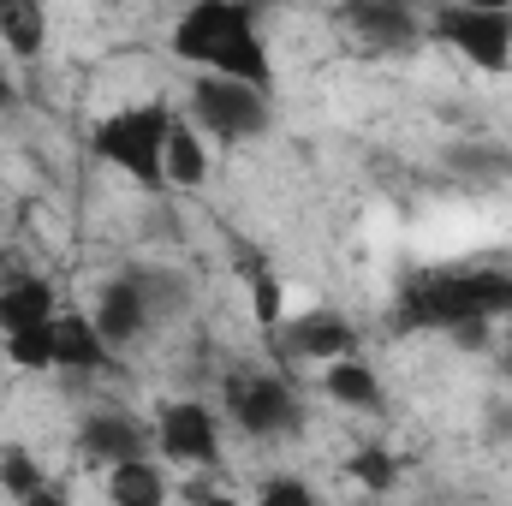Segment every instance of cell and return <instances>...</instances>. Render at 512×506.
<instances>
[{
	"mask_svg": "<svg viewBox=\"0 0 512 506\" xmlns=\"http://www.w3.org/2000/svg\"><path fill=\"white\" fill-rule=\"evenodd\" d=\"M155 441H161L167 459H179V465H191V471L221 465V417H215L203 399H173V405H161Z\"/></svg>",
	"mask_w": 512,
	"mask_h": 506,
	"instance_id": "7",
	"label": "cell"
},
{
	"mask_svg": "<svg viewBox=\"0 0 512 506\" xmlns=\"http://www.w3.org/2000/svg\"><path fill=\"white\" fill-rule=\"evenodd\" d=\"M167 131H173V108L167 102H137V108H114L102 126L90 131V149L120 167L131 185L161 191L167 185Z\"/></svg>",
	"mask_w": 512,
	"mask_h": 506,
	"instance_id": "3",
	"label": "cell"
},
{
	"mask_svg": "<svg viewBox=\"0 0 512 506\" xmlns=\"http://www.w3.org/2000/svg\"><path fill=\"white\" fill-rule=\"evenodd\" d=\"M256 501H268V506H310V501H316V489H310L304 477H274V483H262V489H256Z\"/></svg>",
	"mask_w": 512,
	"mask_h": 506,
	"instance_id": "20",
	"label": "cell"
},
{
	"mask_svg": "<svg viewBox=\"0 0 512 506\" xmlns=\"http://www.w3.org/2000/svg\"><path fill=\"white\" fill-rule=\"evenodd\" d=\"M209 179V155H203V137L197 126H179L167 131V185H203Z\"/></svg>",
	"mask_w": 512,
	"mask_h": 506,
	"instance_id": "17",
	"label": "cell"
},
{
	"mask_svg": "<svg viewBox=\"0 0 512 506\" xmlns=\"http://www.w3.org/2000/svg\"><path fill=\"white\" fill-rule=\"evenodd\" d=\"M6 352L18 370H54V316L36 322V328H12L6 334Z\"/></svg>",
	"mask_w": 512,
	"mask_h": 506,
	"instance_id": "19",
	"label": "cell"
},
{
	"mask_svg": "<svg viewBox=\"0 0 512 506\" xmlns=\"http://www.w3.org/2000/svg\"><path fill=\"white\" fill-rule=\"evenodd\" d=\"M173 54L197 72H227L245 84H274V60L268 42L256 30L251 0H197L179 24H173Z\"/></svg>",
	"mask_w": 512,
	"mask_h": 506,
	"instance_id": "2",
	"label": "cell"
},
{
	"mask_svg": "<svg viewBox=\"0 0 512 506\" xmlns=\"http://www.w3.org/2000/svg\"><path fill=\"white\" fill-rule=\"evenodd\" d=\"M453 6H507V0H453Z\"/></svg>",
	"mask_w": 512,
	"mask_h": 506,
	"instance_id": "24",
	"label": "cell"
},
{
	"mask_svg": "<svg viewBox=\"0 0 512 506\" xmlns=\"http://www.w3.org/2000/svg\"><path fill=\"white\" fill-rule=\"evenodd\" d=\"M108 495L120 506H161L167 501V477L149 465V453L143 459H120V465H108Z\"/></svg>",
	"mask_w": 512,
	"mask_h": 506,
	"instance_id": "16",
	"label": "cell"
},
{
	"mask_svg": "<svg viewBox=\"0 0 512 506\" xmlns=\"http://www.w3.org/2000/svg\"><path fill=\"white\" fill-rule=\"evenodd\" d=\"M322 387H328V399L346 405V411H376V405H382V381H376V370H370L364 358H352V352L328 364Z\"/></svg>",
	"mask_w": 512,
	"mask_h": 506,
	"instance_id": "15",
	"label": "cell"
},
{
	"mask_svg": "<svg viewBox=\"0 0 512 506\" xmlns=\"http://www.w3.org/2000/svg\"><path fill=\"white\" fill-rule=\"evenodd\" d=\"M245 274H251V298H256V316H262V322L274 328V322H280V292H274V280H268V268H262V262H251Z\"/></svg>",
	"mask_w": 512,
	"mask_h": 506,
	"instance_id": "21",
	"label": "cell"
},
{
	"mask_svg": "<svg viewBox=\"0 0 512 506\" xmlns=\"http://www.w3.org/2000/svg\"><path fill=\"white\" fill-rule=\"evenodd\" d=\"M108 358H114V346L96 334L90 316H54V364L60 370L96 376V370H108Z\"/></svg>",
	"mask_w": 512,
	"mask_h": 506,
	"instance_id": "12",
	"label": "cell"
},
{
	"mask_svg": "<svg viewBox=\"0 0 512 506\" xmlns=\"http://www.w3.org/2000/svg\"><path fill=\"white\" fill-rule=\"evenodd\" d=\"M48 316H60V310H54V286L12 268V274L0 280V328L12 334V328H36V322H48Z\"/></svg>",
	"mask_w": 512,
	"mask_h": 506,
	"instance_id": "13",
	"label": "cell"
},
{
	"mask_svg": "<svg viewBox=\"0 0 512 506\" xmlns=\"http://www.w3.org/2000/svg\"><path fill=\"white\" fill-rule=\"evenodd\" d=\"M352 477L370 483V489H387V483H393V459H387L382 447H364V453L352 459Z\"/></svg>",
	"mask_w": 512,
	"mask_h": 506,
	"instance_id": "22",
	"label": "cell"
},
{
	"mask_svg": "<svg viewBox=\"0 0 512 506\" xmlns=\"http://www.w3.org/2000/svg\"><path fill=\"white\" fill-rule=\"evenodd\" d=\"M227 417L256 435V441H274V435H298L304 429V399L268 370H245V376L227 381Z\"/></svg>",
	"mask_w": 512,
	"mask_h": 506,
	"instance_id": "5",
	"label": "cell"
},
{
	"mask_svg": "<svg viewBox=\"0 0 512 506\" xmlns=\"http://www.w3.org/2000/svg\"><path fill=\"white\" fill-rule=\"evenodd\" d=\"M274 120L268 108V90L262 84H245V78H227V72H203L191 84V126H203L221 143H245V137H262Z\"/></svg>",
	"mask_w": 512,
	"mask_h": 506,
	"instance_id": "4",
	"label": "cell"
},
{
	"mask_svg": "<svg viewBox=\"0 0 512 506\" xmlns=\"http://www.w3.org/2000/svg\"><path fill=\"white\" fill-rule=\"evenodd\" d=\"M340 12H346L352 36L370 48H417V36H423L411 0H346Z\"/></svg>",
	"mask_w": 512,
	"mask_h": 506,
	"instance_id": "9",
	"label": "cell"
},
{
	"mask_svg": "<svg viewBox=\"0 0 512 506\" xmlns=\"http://www.w3.org/2000/svg\"><path fill=\"white\" fill-rule=\"evenodd\" d=\"M0 48L18 60H36L48 48V12L42 0H0Z\"/></svg>",
	"mask_w": 512,
	"mask_h": 506,
	"instance_id": "14",
	"label": "cell"
},
{
	"mask_svg": "<svg viewBox=\"0 0 512 506\" xmlns=\"http://www.w3.org/2000/svg\"><path fill=\"white\" fill-rule=\"evenodd\" d=\"M149 292H143V280L137 274H120V280H108L102 286V298H96V310H90V322H96V334L120 352V346H131L143 328H149Z\"/></svg>",
	"mask_w": 512,
	"mask_h": 506,
	"instance_id": "8",
	"label": "cell"
},
{
	"mask_svg": "<svg viewBox=\"0 0 512 506\" xmlns=\"http://www.w3.org/2000/svg\"><path fill=\"white\" fill-rule=\"evenodd\" d=\"M0 489L18 501H48V477L30 459V447H0Z\"/></svg>",
	"mask_w": 512,
	"mask_h": 506,
	"instance_id": "18",
	"label": "cell"
},
{
	"mask_svg": "<svg viewBox=\"0 0 512 506\" xmlns=\"http://www.w3.org/2000/svg\"><path fill=\"white\" fill-rule=\"evenodd\" d=\"M18 102V84H12V72H6V60H0V114Z\"/></svg>",
	"mask_w": 512,
	"mask_h": 506,
	"instance_id": "23",
	"label": "cell"
},
{
	"mask_svg": "<svg viewBox=\"0 0 512 506\" xmlns=\"http://www.w3.org/2000/svg\"><path fill=\"white\" fill-rule=\"evenodd\" d=\"M435 36L453 42L483 72H507L512 66V12L507 6H447L435 18Z\"/></svg>",
	"mask_w": 512,
	"mask_h": 506,
	"instance_id": "6",
	"label": "cell"
},
{
	"mask_svg": "<svg viewBox=\"0 0 512 506\" xmlns=\"http://www.w3.org/2000/svg\"><path fill=\"white\" fill-rule=\"evenodd\" d=\"M292 358H310V364H334V358H346V352H358V328L340 316V310H304V316H292V328H286V340H280Z\"/></svg>",
	"mask_w": 512,
	"mask_h": 506,
	"instance_id": "10",
	"label": "cell"
},
{
	"mask_svg": "<svg viewBox=\"0 0 512 506\" xmlns=\"http://www.w3.org/2000/svg\"><path fill=\"white\" fill-rule=\"evenodd\" d=\"M495 316H512V274L507 268H435L405 286L393 304V328H441L459 346H483Z\"/></svg>",
	"mask_w": 512,
	"mask_h": 506,
	"instance_id": "1",
	"label": "cell"
},
{
	"mask_svg": "<svg viewBox=\"0 0 512 506\" xmlns=\"http://www.w3.org/2000/svg\"><path fill=\"white\" fill-rule=\"evenodd\" d=\"M78 447H84V459L120 465V459H143L149 453V429L131 411H90L78 423Z\"/></svg>",
	"mask_w": 512,
	"mask_h": 506,
	"instance_id": "11",
	"label": "cell"
}]
</instances>
